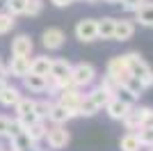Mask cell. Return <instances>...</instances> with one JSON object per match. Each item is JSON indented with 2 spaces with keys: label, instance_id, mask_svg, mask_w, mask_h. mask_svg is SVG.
Returning a JSON list of instances; mask_svg holds the SVG:
<instances>
[{
  "label": "cell",
  "instance_id": "1",
  "mask_svg": "<svg viewBox=\"0 0 153 151\" xmlns=\"http://www.w3.org/2000/svg\"><path fill=\"white\" fill-rule=\"evenodd\" d=\"M126 62H128V69H130V76L140 78L146 89L153 87V69L144 62V57L140 53H126Z\"/></svg>",
  "mask_w": 153,
  "mask_h": 151
},
{
  "label": "cell",
  "instance_id": "2",
  "mask_svg": "<svg viewBox=\"0 0 153 151\" xmlns=\"http://www.w3.org/2000/svg\"><path fill=\"white\" fill-rule=\"evenodd\" d=\"M46 142L51 149H64V147L71 142V133L66 131V124H53L48 131H46Z\"/></svg>",
  "mask_w": 153,
  "mask_h": 151
},
{
  "label": "cell",
  "instance_id": "3",
  "mask_svg": "<svg viewBox=\"0 0 153 151\" xmlns=\"http://www.w3.org/2000/svg\"><path fill=\"white\" fill-rule=\"evenodd\" d=\"M71 78H73V82H76V87H89L91 82L96 80V69L91 67L89 62L73 64V69H71Z\"/></svg>",
  "mask_w": 153,
  "mask_h": 151
},
{
  "label": "cell",
  "instance_id": "4",
  "mask_svg": "<svg viewBox=\"0 0 153 151\" xmlns=\"http://www.w3.org/2000/svg\"><path fill=\"white\" fill-rule=\"evenodd\" d=\"M85 94H80V87H69V89H59L57 92V103H62L73 117H78V108Z\"/></svg>",
  "mask_w": 153,
  "mask_h": 151
},
{
  "label": "cell",
  "instance_id": "5",
  "mask_svg": "<svg viewBox=\"0 0 153 151\" xmlns=\"http://www.w3.org/2000/svg\"><path fill=\"white\" fill-rule=\"evenodd\" d=\"M108 76H112L119 85H123V82L130 78V69H128L126 55H117V57L110 60V62H108Z\"/></svg>",
  "mask_w": 153,
  "mask_h": 151
},
{
  "label": "cell",
  "instance_id": "6",
  "mask_svg": "<svg viewBox=\"0 0 153 151\" xmlns=\"http://www.w3.org/2000/svg\"><path fill=\"white\" fill-rule=\"evenodd\" d=\"M76 39L89 44L98 39V30H96V19H82L76 23Z\"/></svg>",
  "mask_w": 153,
  "mask_h": 151
},
{
  "label": "cell",
  "instance_id": "7",
  "mask_svg": "<svg viewBox=\"0 0 153 151\" xmlns=\"http://www.w3.org/2000/svg\"><path fill=\"white\" fill-rule=\"evenodd\" d=\"M64 41H66V37H64V32L59 28H48L41 34V44H44L46 50H59L64 46Z\"/></svg>",
  "mask_w": 153,
  "mask_h": 151
},
{
  "label": "cell",
  "instance_id": "8",
  "mask_svg": "<svg viewBox=\"0 0 153 151\" xmlns=\"http://www.w3.org/2000/svg\"><path fill=\"white\" fill-rule=\"evenodd\" d=\"M23 87L30 94H44L48 89V76H39V73H27L23 78Z\"/></svg>",
  "mask_w": 153,
  "mask_h": 151
},
{
  "label": "cell",
  "instance_id": "9",
  "mask_svg": "<svg viewBox=\"0 0 153 151\" xmlns=\"http://www.w3.org/2000/svg\"><path fill=\"white\" fill-rule=\"evenodd\" d=\"M7 71H9V76H14V78H25L27 73H30V57H19V55H12V62L7 64Z\"/></svg>",
  "mask_w": 153,
  "mask_h": 151
},
{
  "label": "cell",
  "instance_id": "10",
  "mask_svg": "<svg viewBox=\"0 0 153 151\" xmlns=\"http://www.w3.org/2000/svg\"><path fill=\"white\" fill-rule=\"evenodd\" d=\"M32 50H34V44L27 34H19V37L12 39V55H19V57H30Z\"/></svg>",
  "mask_w": 153,
  "mask_h": 151
},
{
  "label": "cell",
  "instance_id": "11",
  "mask_svg": "<svg viewBox=\"0 0 153 151\" xmlns=\"http://www.w3.org/2000/svg\"><path fill=\"white\" fill-rule=\"evenodd\" d=\"M133 105H128V103H123L121 99H117V96H112L110 99V103L105 105V112H108L110 119H114V121H121L123 117H126V112L130 110Z\"/></svg>",
  "mask_w": 153,
  "mask_h": 151
},
{
  "label": "cell",
  "instance_id": "12",
  "mask_svg": "<svg viewBox=\"0 0 153 151\" xmlns=\"http://www.w3.org/2000/svg\"><path fill=\"white\" fill-rule=\"evenodd\" d=\"M133 34H135V23L133 21H126V19H121V21H114V41H128V39H133Z\"/></svg>",
  "mask_w": 153,
  "mask_h": 151
},
{
  "label": "cell",
  "instance_id": "13",
  "mask_svg": "<svg viewBox=\"0 0 153 151\" xmlns=\"http://www.w3.org/2000/svg\"><path fill=\"white\" fill-rule=\"evenodd\" d=\"M71 119H73V114H71L69 110L62 105V103L53 101V105H51V114H48V121H51V124H69Z\"/></svg>",
  "mask_w": 153,
  "mask_h": 151
},
{
  "label": "cell",
  "instance_id": "14",
  "mask_svg": "<svg viewBox=\"0 0 153 151\" xmlns=\"http://www.w3.org/2000/svg\"><path fill=\"white\" fill-rule=\"evenodd\" d=\"M21 96H23V94H21L19 87H14V85H5L2 92H0V103H2L5 108H14L21 101Z\"/></svg>",
  "mask_w": 153,
  "mask_h": 151
},
{
  "label": "cell",
  "instance_id": "15",
  "mask_svg": "<svg viewBox=\"0 0 153 151\" xmlns=\"http://www.w3.org/2000/svg\"><path fill=\"white\" fill-rule=\"evenodd\" d=\"M53 67V57L48 55H39L34 60H30V73H39V76H48Z\"/></svg>",
  "mask_w": 153,
  "mask_h": 151
},
{
  "label": "cell",
  "instance_id": "16",
  "mask_svg": "<svg viewBox=\"0 0 153 151\" xmlns=\"http://www.w3.org/2000/svg\"><path fill=\"white\" fill-rule=\"evenodd\" d=\"M71 69H73V64L69 62V60H53V67H51V78H55V80H62V78H66V76H71Z\"/></svg>",
  "mask_w": 153,
  "mask_h": 151
},
{
  "label": "cell",
  "instance_id": "17",
  "mask_svg": "<svg viewBox=\"0 0 153 151\" xmlns=\"http://www.w3.org/2000/svg\"><path fill=\"white\" fill-rule=\"evenodd\" d=\"M114 21L112 16H103L96 21V30H98V39H112L114 37Z\"/></svg>",
  "mask_w": 153,
  "mask_h": 151
},
{
  "label": "cell",
  "instance_id": "18",
  "mask_svg": "<svg viewBox=\"0 0 153 151\" xmlns=\"http://www.w3.org/2000/svg\"><path fill=\"white\" fill-rule=\"evenodd\" d=\"M87 96H89V99L94 101L96 105H98V108L103 110V108H105V105L110 103V99H112L114 94H112L110 89H105V87H101V85H98V87H94V89H91V92H89Z\"/></svg>",
  "mask_w": 153,
  "mask_h": 151
},
{
  "label": "cell",
  "instance_id": "19",
  "mask_svg": "<svg viewBox=\"0 0 153 151\" xmlns=\"http://www.w3.org/2000/svg\"><path fill=\"white\" fill-rule=\"evenodd\" d=\"M46 131H48V126H46V119H37L32 126H27L25 133L30 135V140L37 144V142H41V140L46 138Z\"/></svg>",
  "mask_w": 153,
  "mask_h": 151
},
{
  "label": "cell",
  "instance_id": "20",
  "mask_svg": "<svg viewBox=\"0 0 153 151\" xmlns=\"http://www.w3.org/2000/svg\"><path fill=\"white\" fill-rule=\"evenodd\" d=\"M119 149H121V151H140L142 142H140V138H137V133L128 131L126 135L121 138V142H119Z\"/></svg>",
  "mask_w": 153,
  "mask_h": 151
},
{
  "label": "cell",
  "instance_id": "21",
  "mask_svg": "<svg viewBox=\"0 0 153 151\" xmlns=\"http://www.w3.org/2000/svg\"><path fill=\"white\" fill-rule=\"evenodd\" d=\"M135 21L144 28H153V5L149 7H140L137 12H135Z\"/></svg>",
  "mask_w": 153,
  "mask_h": 151
},
{
  "label": "cell",
  "instance_id": "22",
  "mask_svg": "<svg viewBox=\"0 0 153 151\" xmlns=\"http://www.w3.org/2000/svg\"><path fill=\"white\" fill-rule=\"evenodd\" d=\"M9 140H12V144H14V149H16V151H25V149L37 147V144L30 140V135H27L25 131H21L19 135H14V138H9Z\"/></svg>",
  "mask_w": 153,
  "mask_h": 151
},
{
  "label": "cell",
  "instance_id": "23",
  "mask_svg": "<svg viewBox=\"0 0 153 151\" xmlns=\"http://www.w3.org/2000/svg\"><path fill=\"white\" fill-rule=\"evenodd\" d=\"M98 110H101V108L96 105V103L89 99V96H82V101H80V108H78V117H94Z\"/></svg>",
  "mask_w": 153,
  "mask_h": 151
},
{
  "label": "cell",
  "instance_id": "24",
  "mask_svg": "<svg viewBox=\"0 0 153 151\" xmlns=\"http://www.w3.org/2000/svg\"><path fill=\"white\" fill-rule=\"evenodd\" d=\"M123 126H126V131H137V128H140V114H137V108H130V110H128L126 112V117H123Z\"/></svg>",
  "mask_w": 153,
  "mask_h": 151
},
{
  "label": "cell",
  "instance_id": "25",
  "mask_svg": "<svg viewBox=\"0 0 153 151\" xmlns=\"http://www.w3.org/2000/svg\"><path fill=\"white\" fill-rule=\"evenodd\" d=\"M27 0H5V12H9L12 16H21L25 14Z\"/></svg>",
  "mask_w": 153,
  "mask_h": 151
},
{
  "label": "cell",
  "instance_id": "26",
  "mask_svg": "<svg viewBox=\"0 0 153 151\" xmlns=\"http://www.w3.org/2000/svg\"><path fill=\"white\" fill-rule=\"evenodd\" d=\"M135 133H137L142 147H149V149L153 147V126H140Z\"/></svg>",
  "mask_w": 153,
  "mask_h": 151
},
{
  "label": "cell",
  "instance_id": "27",
  "mask_svg": "<svg viewBox=\"0 0 153 151\" xmlns=\"http://www.w3.org/2000/svg\"><path fill=\"white\" fill-rule=\"evenodd\" d=\"M51 105H53L51 99H39V101H34V112H37L39 119H48V114H51Z\"/></svg>",
  "mask_w": 153,
  "mask_h": 151
},
{
  "label": "cell",
  "instance_id": "28",
  "mask_svg": "<svg viewBox=\"0 0 153 151\" xmlns=\"http://www.w3.org/2000/svg\"><path fill=\"white\" fill-rule=\"evenodd\" d=\"M14 110H16V117L34 112V99H25V96H21V101L14 105Z\"/></svg>",
  "mask_w": 153,
  "mask_h": 151
},
{
  "label": "cell",
  "instance_id": "29",
  "mask_svg": "<svg viewBox=\"0 0 153 151\" xmlns=\"http://www.w3.org/2000/svg\"><path fill=\"white\" fill-rule=\"evenodd\" d=\"M14 25H16V16H12L9 12H0V34L12 32Z\"/></svg>",
  "mask_w": 153,
  "mask_h": 151
},
{
  "label": "cell",
  "instance_id": "30",
  "mask_svg": "<svg viewBox=\"0 0 153 151\" xmlns=\"http://www.w3.org/2000/svg\"><path fill=\"white\" fill-rule=\"evenodd\" d=\"M114 96H117V99H121L123 103H128V105H135V103H137V96H135L126 85H119L117 92H114Z\"/></svg>",
  "mask_w": 153,
  "mask_h": 151
},
{
  "label": "cell",
  "instance_id": "31",
  "mask_svg": "<svg viewBox=\"0 0 153 151\" xmlns=\"http://www.w3.org/2000/svg\"><path fill=\"white\" fill-rule=\"evenodd\" d=\"M123 85H126V87L130 89V92H133V94L137 96V99H140V96L144 94V92H146V87H144V82H142L140 78H135V76H130V78H128V80L123 82Z\"/></svg>",
  "mask_w": 153,
  "mask_h": 151
},
{
  "label": "cell",
  "instance_id": "32",
  "mask_svg": "<svg viewBox=\"0 0 153 151\" xmlns=\"http://www.w3.org/2000/svg\"><path fill=\"white\" fill-rule=\"evenodd\" d=\"M137 114H140V124L142 126H153V108H149V105L137 108Z\"/></svg>",
  "mask_w": 153,
  "mask_h": 151
},
{
  "label": "cell",
  "instance_id": "33",
  "mask_svg": "<svg viewBox=\"0 0 153 151\" xmlns=\"http://www.w3.org/2000/svg\"><path fill=\"white\" fill-rule=\"evenodd\" d=\"M44 9V2L41 0H27V7H25V16H39Z\"/></svg>",
  "mask_w": 153,
  "mask_h": 151
},
{
  "label": "cell",
  "instance_id": "34",
  "mask_svg": "<svg viewBox=\"0 0 153 151\" xmlns=\"http://www.w3.org/2000/svg\"><path fill=\"white\" fill-rule=\"evenodd\" d=\"M16 119H19V124L23 126V128H27V126H32L39 117H37V112H30V114H21V117H16Z\"/></svg>",
  "mask_w": 153,
  "mask_h": 151
},
{
  "label": "cell",
  "instance_id": "35",
  "mask_svg": "<svg viewBox=\"0 0 153 151\" xmlns=\"http://www.w3.org/2000/svg\"><path fill=\"white\" fill-rule=\"evenodd\" d=\"M21 131H25V128L19 124V119H12V121H9V128H7V135H5V138H14V135H19Z\"/></svg>",
  "mask_w": 153,
  "mask_h": 151
},
{
  "label": "cell",
  "instance_id": "36",
  "mask_svg": "<svg viewBox=\"0 0 153 151\" xmlns=\"http://www.w3.org/2000/svg\"><path fill=\"white\" fill-rule=\"evenodd\" d=\"M119 2H121V7L126 12H137L142 7V0H119Z\"/></svg>",
  "mask_w": 153,
  "mask_h": 151
},
{
  "label": "cell",
  "instance_id": "37",
  "mask_svg": "<svg viewBox=\"0 0 153 151\" xmlns=\"http://www.w3.org/2000/svg\"><path fill=\"white\" fill-rule=\"evenodd\" d=\"M9 117H7V114H0V138H5L7 135V128H9Z\"/></svg>",
  "mask_w": 153,
  "mask_h": 151
},
{
  "label": "cell",
  "instance_id": "38",
  "mask_svg": "<svg viewBox=\"0 0 153 151\" xmlns=\"http://www.w3.org/2000/svg\"><path fill=\"white\" fill-rule=\"evenodd\" d=\"M9 78V71H7V64H2V60H0V80H7Z\"/></svg>",
  "mask_w": 153,
  "mask_h": 151
},
{
  "label": "cell",
  "instance_id": "39",
  "mask_svg": "<svg viewBox=\"0 0 153 151\" xmlns=\"http://www.w3.org/2000/svg\"><path fill=\"white\" fill-rule=\"evenodd\" d=\"M55 7H69L71 2H76V0H51Z\"/></svg>",
  "mask_w": 153,
  "mask_h": 151
},
{
  "label": "cell",
  "instance_id": "40",
  "mask_svg": "<svg viewBox=\"0 0 153 151\" xmlns=\"http://www.w3.org/2000/svg\"><path fill=\"white\" fill-rule=\"evenodd\" d=\"M149 5H153V0H142V7H149Z\"/></svg>",
  "mask_w": 153,
  "mask_h": 151
},
{
  "label": "cell",
  "instance_id": "41",
  "mask_svg": "<svg viewBox=\"0 0 153 151\" xmlns=\"http://www.w3.org/2000/svg\"><path fill=\"white\" fill-rule=\"evenodd\" d=\"M7 85V80H0V92H2V87Z\"/></svg>",
  "mask_w": 153,
  "mask_h": 151
},
{
  "label": "cell",
  "instance_id": "42",
  "mask_svg": "<svg viewBox=\"0 0 153 151\" xmlns=\"http://www.w3.org/2000/svg\"><path fill=\"white\" fill-rule=\"evenodd\" d=\"M105 2H119V0H105Z\"/></svg>",
  "mask_w": 153,
  "mask_h": 151
},
{
  "label": "cell",
  "instance_id": "43",
  "mask_svg": "<svg viewBox=\"0 0 153 151\" xmlns=\"http://www.w3.org/2000/svg\"><path fill=\"white\" fill-rule=\"evenodd\" d=\"M151 149H153V147H151Z\"/></svg>",
  "mask_w": 153,
  "mask_h": 151
},
{
  "label": "cell",
  "instance_id": "44",
  "mask_svg": "<svg viewBox=\"0 0 153 151\" xmlns=\"http://www.w3.org/2000/svg\"><path fill=\"white\" fill-rule=\"evenodd\" d=\"M151 151H153V149H151Z\"/></svg>",
  "mask_w": 153,
  "mask_h": 151
}]
</instances>
